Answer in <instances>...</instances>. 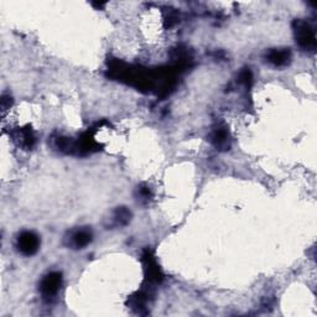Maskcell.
I'll return each instance as SVG.
<instances>
[{
	"mask_svg": "<svg viewBox=\"0 0 317 317\" xmlns=\"http://www.w3.org/2000/svg\"><path fill=\"white\" fill-rule=\"evenodd\" d=\"M18 248L24 255H34L40 248V239L34 232H23L18 238Z\"/></svg>",
	"mask_w": 317,
	"mask_h": 317,
	"instance_id": "3957f363",
	"label": "cell"
},
{
	"mask_svg": "<svg viewBox=\"0 0 317 317\" xmlns=\"http://www.w3.org/2000/svg\"><path fill=\"white\" fill-rule=\"evenodd\" d=\"M92 242V233L89 230H79L71 237V243L76 248H84Z\"/></svg>",
	"mask_w": 317,
	"mask_h": 317,
	"instance_id": "8992f818",
	"label": "cell"
},
{
	"mask_svg": "<svg viewBox=\"0 0 317 317\" xmlns=\"http://www.w3.org/2000/svg\"><path fill=\"white\" fill-rule=\"evenodd\" d=\"M295 37L302 49L313 50L316 48L315 30L306 21H295Z\"/></svg>",
	"mask_w": 317,
	"mask_h": 317,
	"instance_id": "6da1fadb",
	"label": "cell"
},
{
	"mask_svg": "<svg viewBox=\"0 0 317 317\" xmlns=\"http://www.w3.org/2000/svg\"><path fill=\"white\" fill-rule=\"evenodd\" d=\"M290 51L286 49L271 50L268 54L269 62H271L275 66H285L290 61Z\"/></svg>",
	"mask_w": 317,
	"mask_h": 317,
	"instance_id": "5b68a950",
	"label": "cell"
},
{
	"mask_svg": "<svg viewBox=\"0 0 317 317\" xmlns=\"http://www.w3.org/2000/svg\"><path fill=\"white\" fill-rule=\"evenodd\" d=\"M252 79H253L252 72H250L249 70H245V71H243V72H242V74H241V81L244 82L245 84L248 85V84L252 83Z\"/></svg>",
	"mask_w": 317,
	"mask_h": 317,
	"instance_id": "30bf717a",
	"label": "cell"
},
{
	"mask_svg": "<svg viewBox=\"0 0 317 317\" xmlns=\"http://www.w3.org/2000/svg\"><path fill=\"white\" fill-rule=\"evenodd\" d=\"M62 284V275L60 273L54 271L50 273L43 278L42 281L40 284V290L41 294L43 295L48 299H51L55 295L59 293L60 288H61Z\"/></svg>",
	"mask_w": 317,
	"mask_h": 317,
	"instance_id": "7a4b0ae2",
	"label": "cell"
},
{
	"mask_svg": "<svg viewBox=\"0 0 317 317\" xmlns=\"http://www.w3.org/2000/svg\"><path fill=\"white\" fill-rule=\"evenodd\" d=\"M143 260H144V266H145V271L148 274V279L150 281H154V283H160L162 280V273L161 269L159 268L158 263L154 259V256L151 255V253L147 250L143 255Z\"/></svg>",
	"mask_w": 317,
	"mask_h": 317,
	"instance_id": "277c9868",
	"label": "cell"
},
{
	"mask_svg": "<svg viewBox=\"0 0 317 317\" xmlns=\"http://www.w3.org/2000/svg\"><path fill=\"white\" fill-rule=\"evenodd\" d=\"M212 143L216 145L217 148H223L228 145V131L225 129L219 128L214 130L212 134Z\"/></svg>",
	"mask_w": 317,
	"mask_h": 317,
	"instance_id": "ba28073f",
	"label": "cell"
},
{
	"mask_svg": "<svg viewBox=\"0 0 317 317\" xmlns=\"http://www.w3.org/2000/svg\"><path fill=\"white\" fill-rule=\"evenodd\" d=\"M130 217H131V214H130V212L128 211V209L124 208V207L118 208L117 212H115V214H114L115 224H118V225L126 224V223L130 220Z\"/></svg>",
	"mask_w": 317,
	"mask_h": 317,
	"instance_id": "9c48e42d",
	"label": "cell"
},
{
	"mask_svg": "<svg viewBox=\"0 0 317 317\" xmlns=\"http://www.w3.org/2000/svg\"><path fill=\"white\" fill-rule=\"evenodd\" d=\"M16 139H18L19 144L24 148H31L35 143V137L29 129H23V130L19 131L16 135Z\"/></svg>",
	"mask_w": 317,
	"mask_h": 317,
	"instance_id": "52a82bcc",
	"label": "cell"
}]
</instances>
